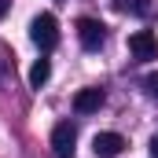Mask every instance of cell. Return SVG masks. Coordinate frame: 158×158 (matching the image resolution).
I'll use <instances>...</instances> for the list:
<instances>
[{"mask_svg":"<svg viewBox=\"0 0 158 158\" xmlns=\"http://www.w3.org/2000/svg\"><path fill=\"white\" fill-rule=\"evenodd\" d=\"M77 40H81V48L99 52L103 40H107V26H103L99 19H81V22H77Z\"/></svg>","mask_w":158,"mask_h":158,"instance_id":"obj_2","label":"cell"},{"mask_svg":"<svg viewBox=\"0 0 158 158\" xmlns=\"http://www.w3.org/2000/svg\"><path fill=\"white\" fill-rule=\"evenodd\" d=\"M48 77H52V63H48V59H37V63L30 66V85H33V88H40Z\"/></svg>","mask_w":158,"mask_h":158,"instance_id":"obj_7","label":"cell"},{"mask_svg":"<svg viewBox=\"0 0 158 158\" xmlns=\"http://www.w3.org/2000/svg\"><path fill=\"white\" fill-rule=\"evenodd\" d=\"M103 107V88H81L74 96V110L77 114H96Z\"/></svg>","mask_w":158,"mask_h":158,"instance_id":"obj_6","label":"cell"},{"mask_svg":"<svg viewBox=\"0 0 158 158\" xmlns=\"http://www.w3.org/2000/svg\"><path fill=\"white\" fill-rule=\"evenodd\" d=\"M7 7H11V0H0V19L7 15Z\"/></svg>","mask_w":158,"mask_h":158,"instance_id":"obj_9","label":"cell"},{"mask_svg":"<svg viewBox=\"0 0 158 158\" xmlns=\"http://www.w3.org/2000/svg\"><path fill=\"white\" fill-rule=\"evenodd\" d=\"M92 151L99 158H118L125 151V140H121L118 132H96V140H92Z\"/></svg>","mask_w":158,"mask_h":158,"instance_id":"obj_5","label":"cell"},{"mask_svg":"<svg viewBox=\"0 0 158 158\" xmlns=\"http://www.w3.org/2000/svg\"><path fill=\"white\" fill-rule=\"evenodd\" d=\"M147 92L158 99V74H151V77H147Z\"/></svg>","mask_w":158,"mask_h":158,"instance_id":"obj_8","label":"cell"},{"mask_svg":"<svg viewBox=\"0 0 158 158\" xmlns=\"http://www.w3.org/2000/svg\"><path fill=\"white\" fill-rule=\"evenodd\" d=\"M151 151H155V158H158V136H155V140H151Z\"/></svg>","mask_w":158,"mask_h":158,"instance_id":"obj_10","label":"cell"},{"mask_svg":"<svg viewBox=\"0 0 158 158\" xmlns=\"http://www.w3.org/2000/svg\"><path fill=\"white\" fill-rule=\"evenodd\" d=\"M30 37H33V44H37L40 52H52L55 44H59V22H55V15H37L33 22H30Z\"/></svg>","mask_w":158,"mask_h":158,"instance_id":"obj_1","label":"cell"},{"mask_svg":"<svg viewBox=\"0 0 158 158\" xmlns=\"http://www.w3.org/2000/svg\"><path fill=\"white\" fill-rule=\"evenodd\" d=\"M74 143H77V129L70 121H59L52 129V155L55 158H70L74 155Z\"/></svg>","mask_w":158,"mask_h":158,"instance_id":"obj_3","label":"cell"},{"mask_svg":"<svg viewBox=\"0 0 158 158\" xmlns=\"http://www.w3.org/2000/svg\"><path fill=\"white\" fill-rule=\"evenodd\" d=\"M129 52L136 55V59H158V37L151 33V30H136L132 37H129Z\"/></svg>","mask_w":158,"mask_h":158,"instance_id":"obj_4","label":"cell"}]
</instances>
